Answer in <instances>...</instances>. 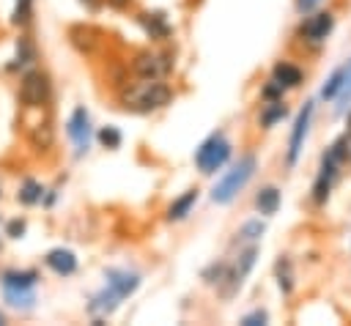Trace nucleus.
Wrapping results in <instances>:
<instances>
[{
	"label": "nucleus",
	"instance_id": "obj_15",
	"mask_svg": "<svg viewBox=\"0 0 351 326\" xmlns=\"http://www.w3.org/2000/svg\"><path fill=\"white\" fill-rule=\"evenodd\" d=\"M104 285L112 288L121 299H126L140 288V274L129 271V268H107L104 271Z\"/></svg>",
	"mask_w": 351,
	"mask_h": 326
},
{
	"label": "nucleus",
	"instance_id": "obj_16",
	"mask_svg": "<svg viewBox=\"0 0 351 326\" xmlns=\"http://www.w3.org/2000/svg\"><path fill=\"white\" fill-rule=\"evenodd\" d=\"M41 282L38 268H5L0 274V288H19V290H36Z\"/></svg>",
	"mask_w": 351,
	"mask_h": 326
},
{
	"label": "nucleus",
	"instance_id": "obj_39",
	"mask_svg": "<svg viewBox=\"0 0 351 326\" xmlns=\"http://www.w3.org/2000/svg\"><path fill=\"white\" fill-rule=\"evenodd\" d=\"M3 323H5V315H3V312H0V326H3Z\"/></svg>",
	"mask_w": 351,
	"mask_h": 326
},
{
	"label": "nucleus",
	"instance_id": "obj_24",
	"mask_svg": "<svg viewBox=\"0 0 351 326\" xmlns=\"http://www.w3.org/2000/svg\"><path fill=\"white\" fill-rule=\"evenodd\" d=\"M3 299L11 310H19V312H27L33 310L36 304V290H19V288H3Z\"/></svg>",
	"mask_w": 351,
	"mask_h": 326
},
{
	"label": "nucleus",
	"instance_id": "obj_20",
	"mask_svg": "<svg viewBox=\"0 0 351 326\" xmlns=\"http://www.w3.org/2000/svg\"><path fill=\"white\" fill-rule=\"evenodd\" d=\"M41 197H44V184L38 178H33V175H25L19 181V186H16V203L30 208V205H38Z\"/></svg>",
	"mask_w": 351,
	"mask_h": 326
},
{
	"label": "nucleus",
	"instance_id": "obj_26",
	"mask_svg": "<svg viewBox=\"0 0 351 326\" xmlns=\"http://www.w3.org/2000/svg\"><path fill=\"white\" fill-rule=\"evenodd\" d=\"M288 115V107H285V101L282 99H274V101H266L263 104V110H261V115H258V123L263 126V129H271L277 121H282Z\"/></svg>",
	"mask_w": 351,
	"mask_h": 326
},
{
	"label": "nucleus",
	"instance_id": "obj_34",
	"mask_svg": "<svg viewBox=\"0 0 351 326\" xmlns=\"http://www.w3.org/2000/svg\"><path fill=\"white\" fill-rule=\"evenodd\" d=\"M282 85L280 82H274V79H269L266 85H263V90H261V99L263 101H274V99H282Z\"/></svg>",
	"mask_w": 351,
	"mask_h": 326
},
{
	"label": "nucleus",
	"instance_id": "obj_6",
	"mask_svg": "<svg viewBox=\"0 0 351 326\" xmlns=\"http://www.w3.org/2000/svg\"><path fill=\"white\" fill-rule=\"evenodd\" d=\"M230 153H233V145H230V140L225 137V131H211V134L197 145V151H195V164H197V170H200L203 175H214L217 170H222V167L228 164Z\"/></svg>",
	"mask_w": 351,
	"mask_h": 326
},
{
	"label": "nucleus",
	"instance_id": "obj_30",
	"mask_svg": "<svg viewBox=\"0 0 351 326\" xmlns=\"http://www.w3.org/2000/svg\"><path fill=\"white\" fill-rule=\"evenodd\" d=\"M343 74H346V66L335 68L332 77L324 82V88H321V99H324V101H332V99L337 96V90H340V85H343Z\"/></svg>",
	"mask_w": 351,
	"mask_h": 326
},
{
	"label": "nucleus",
	"instance_id": "obj_17",
	"mask_svg": "<svg viewBox=\"0 0 351 326\" xmlns=\"http://www.w3.org/2000/svg\"><path fill=\"white\" fill-rule=\"evenodd\" d=\"M69 41L80 55H93L96 47H99V33L93 27H88V25H74L69 30Z\"/></svg>",
	"mask_w": 351,
	"mask_h": 326
},
{
	"label": "nucleus",
	"instance_id": "obj_19",
	"mask_svg": "<svg viewBox=\"0 0 351 326\" xmlns=\"http://www.w3.org/2000/svg\"><path fill=\"white\" fill-rule=\"evenodd\" d=\"M197 197H200V192H197V189H186L184 195H178V197L167 205L165 219H167V222H181V219H186V216L192 214V208H195Z\"/></svg>",
	"mask_w": 351,
	"mask_h": 326
},
{
	"label": "nucleus",
	"instance_id": "obj_9",
	"mask_svg": "<svg viewBox=\"0 0 351 326\" xmlns=\"http://www.w3.org/2000/svg\"><path fill=\"white\" fill-rule=\"evenodd\" d=\"M25 137L33 153H49L55 148V123L47 115V110H38V118L25 126Z\"/></svg>",
	"mask_w": 351,
	"mask_h": 326
},
{
	"label": "nucleus",
	"instance_id": "obj_32",
	"mask_svg": "<svg viewBox=\"0 0 351 326\" xmlns=\"http://www.w3.org/2000/svg\"><path fill=\"white\" fill-rule=\"evenodd\" d=\"M3 233H5L8 238H22V236L27 233V219H25V216H14V219H8L5 227H3Z\"/></svg>",
	"mask_w": 351,
	"mask_h": 326
},
{
	"label": "nucleus",
	"instance_id": "obj_10",
	"mask_svg": "<svg viewBox=\"0 0 351 326\" xmlns=\"http://www.w3.org/2000/svg\"><path fill=\"white\" fill-rule=\"evenodd\" d=\"M313 110H315V104H313V101H304V107L299 110V115H296V121H293L291 140H288V156H285L288 167L296 164V159H299V153H302V148H304V137H307V131H310Z\"/></svg>",
	"mask_w": 351,
	"mask_h": 326
},
{
	"label": "nucleus",
	"instance_id": "obj_27",
	"mask_svg": "<svg viewBox=\"0 0 351 326\" xmlns=\"http://www.w3.org/2000/svg\"><path fill=\"white\" fill-rule=\"evenodd\" d=\"M36 0H14V11H11V25L19 30H27L33 25V8Z\"/></svg>",
	"mask_w": 351,
	"mask_h": 326
},
{
	"label": "nucleus",
	"instance_id": "obj_14",
	"mask_svg": "<svg viewBox=\"0 0 351 326\" xmlns=\"http://www.w3.org/2000/svg\"><path fill=\"white\" fill-rule=\"evenodd\" d=\"M44 266H47L55 277H71V274L77 271L80 260H77L74 249H69V247H52V249L44 255Z\"/></svg>",
	"mask_w": 351,
	"mask_h": 326
},
{
	"label": "nucleus",
	"instance_id": "obj_1",
	"mask_svg": "<svg viewBox=\"0 0 351 326\" xmlns=\"http://www.w3.org/2000/svg\"><path fill=\"white\" fill-rule=\"evenodd\" d=\"M173 99H176V93L165 79H137L134 77L132 82L126 79L118 88V104L134 115H148V112L165 110L167 104H173Z\"/></svg>",
	"mask_w": 351,
	"mask_h": 326
},
{
	"label": "nucleus",
	"instance_id": "obj_28",
	"mask_svg": "<svg viewBox=\"0 0 351 326\" xmlns=\"http://www.w3.org/2000/svg\"><path fill=\"white\" fill-rule=\"evenodd\" d=\"M225 274H228V260H214V263H208L206 268H203V274H200V279L208 285V288H219L222 282H225Z\"/></svg>",
	"mask_w": 351,
	"mask_h": 326
},
{
	"label": "nucleus",
	"instance_id": "obj_18",
	"mask_svg": "<svg viewBox=\"0 0 351 326\" xmlns=\"http://www.w3.org/2000/svg\"><path fill=\"white\" fill-rule=\"evenodd\" d=\"M121 301H123V299H121L112 288H107V285H104V288L90 299L88 310H90V315H93V318H96V315H99V318H107V315H112V312L121 307Z\"/></svg>",
	"mask_w": 351,
	"mask_h": 326
},
{
	"label": "nucleus",
	"instance_id": "obj_13",
	"mask_svg": "<svg viewBox=\"0 0 351 326\" xmlns=\"http://www.w3.org/2000/svg\"><path fill=\"white\" fill-rule=\"evenodd\" d=\"M332 27H335V16H332L329 11H318V14H313V16H307V19L302 22L299 36H302V41L321 44V41L332 33Z\"/></svg>",
	"mask_w": 351,
	"mask_h": 326
},
{
	"label": "nucleus",
	"instance_id": "obj_31",
	"mask_svg": "<svg viewBox=\"0 0 351 326\" xmlns=\"http://www.w3.org/2000/svg\"><path fill=\"white\" fill-rule=\"evenodd\" d=\"M335 101H337V112H346V107H348V101H351V60L346 63V74H343V85H340V90H337V96H335Z\"/></svg>",
	"mask_w": 351,
	"mask_h": 326
},
{
	"label": "nucleus",
	"instance_id": "obj_8",
	"mask_svg": "<svg viewBox=\"0 0 351 326\" xmlns=\"http://www.w3.org/2000/svg\"><path fill=\"white\" fill-rule=\"evenodd\" d=\"M66 137L71 140L74 145V156H85L88 148H90V140H93V126H90V112L88 107H74V112L69 115L66 121Z\"/></svg>",
	"mask_w": 351,
	"mask_h": 326
},
{
	"label": "nucleus",
	"instance_id": "obj_25",
	"mask_svg": "<svg viewBox=\"0 0 351 326\" xmlns=\"http://www.w3.org/2000/svg\"><path fill=\"white\" fill-rule=\"evenodd\" d=\"M274 277H277V288L288 296V293L293 290V279H296L293 263H291L288 255H280V258H277V263H274Z\"/></svg>",
	"mask_w": 351,
	"mask_h": 326
},
{
	"label": "nucleus",
	"instance_id": "obj_36",
	"mask_svg": "<svg viewBox=\"0 0 351 326\" xmlns=\"http://www.w3.org/2000/svg\"><path fill=\"white\" fill-rule=\"evenodd\" d=\"M104 3L115 11H129V5H132V0H104Z\"/></svg>",
	"mask_w": 351,
	"mask_h": 326
},
{
	"label": "nucleus",
	"instance_id": "obj_5",
	"mask_svg": "<svg viewBox=\"0 0 351 326\" xmlns=\"http://www.w3.org/2000/svg\"><path fill=\"white\" fill-rule=\"evenodd\" d=\"M255 260H258V247L255 244L239 247V252L233 255V260H228V274H225V282L217 288V296L225 299V301H230L241 290V285L250 277V271L255 268Z\"/></svg>",
	"mask_w": 351,
	"mask_h": 326
},
{
	"label": "nucleus",
	"instance_id": "obj_37",
	"mask_svg": "<svg viewBox=\"0 0 351 326\" xmlns=\"http://www.w3.org/2000/svg\"><path fill=\"white\" fill-rule=\"evenodd\" d=\"M80 3H82L88 11H99V8L104 5V0H80Z\"/></svg>",
	"mask_w": 351,
	"mask_h": 326
},
{
	"label": "nucleus",
	"instance_id": "obj_33",
	"mask_svg": "<svg viewBox=\"0 0 351 326\" xmlns=\"http://www.w3.org/2000/svg\"><path fill=\"white\" fill-rule=\"evenodd\" d=\"M239 323H241V326H263V323H269V312H266V310H252V312L241 315Z\"/></svg>",
	"mask_w": 351,
	"mask_h": 326
},
{
	"label": "nucleus",
	"instance_id": "obj_12",
	"mask_svg": "<svg viewBox=\"0 0 351 326\" xmlns=\"http://www.w3.org/2000/svg\"><path fill=\"white\" fill-rule=\"evenodd\" d=\"M137 25L145 30V36L151 41H167L173 36V25L165 16V11H140L137 14Z\"/></svg>",
	"mask_w": 351,
	"mask_h": 326
},
{
	"label": "nucleus",
	"instance_id": "obj_40",
	"mask_svg": "<svg viewBox=\"0 0 351 326\" xmlns=\"http://www.w3.org/2000/svg\"><path fill=\"white\" fill-rule=\"evenodd\" d=\"M0 200H3V189H0Z\"/></svg>",
	"mask_w": 351,
	"mask_h": 326
},
{
	"label": "nucleus",
	"instance_id": "obj_23",
	"mask_svg": "<svg viewBox=\"0 0 351 326\" xmlns=\"http://www.w3.org/2000/svg\"><path fill=\"white\" fill-rule=\"evenodd\" d=\"M302 68L299 66H293V63H288V60H280L277 66H274V71H271V79L274 82H280L282 88H299L302 85Z\"/></svg>",
	"mask_w": 351,
	"mask_h": 326
},
{
	"label": "nucleus",
	"instance_id": "obj_22",
	"mask_svg": "<svg viewBox=\"0 0 351 326\" xmlns=\"http://www.w3.org/2000/svg\"><path fill=\"white\" fill-rule=\"evenodd\" d=\"M266 233V225L261 219H247L244 225H239V230L233 233V247H247V244H258V238Z\"/></svg>",
	"mask_w": 351,
	"mask_h": 326
},
{
	"label": "nucleus",
	"instance_id": "obj_38",
	"mask_svg": "<svg viewBox=\"0 0 351 326\" xmlns=\"http://www.w3.org/2000/svg\"><path fill=\"white\" fill-rule=\"evenodd\" d=\"M346 126H348V134H351V110H348V118H346Z\"/></svg>",
	"mask_w": 351,
	"mask_h": 326
},
{
	"label": "nucleus",
	"instance_id": "obj_29",
	"mask_svg": "<svg viewBox=\"0 0 351 326\" xmlns=\"http://www.w3.org/2000/svg\"><path fill=\"white\" fill-rule=\"evenodd\" d=\"M96 140H99V145H101V148L115 151V148H121L123 134H121V129H118V126H101V129L96 131Z\"/></svg>",
	"mask_w": 351,
	"mask_h": 326
},
{
	"label": "nucleus",
	"instance_id": "obj_2",
	"mask_svg": "<svg viewBox=\"0 0 351 326\" xmlns=\"http://www.w3.org/2000/svg\"><path fill=\"white\" fill-rule=\"evenodd\" d=\"M52 96H55V85H52V77L47 68L33 66L19 74L16 101L22 110H49Z\"/></svg>",
	"mask_w": 351,
	"mask_h": 326
},
{
	"label": "nucleus",
	"instance_id": "obj_11",
	"mask_svg": "<svg viewBox=\"0 0 351 326\" xmlns=\"http://www.w3.org/2000/svg\"><path fill=\"white\" fill-rule=\"evenodd\" d=\"M33 66H38V47H36V41H33V36L27 30H19L14 60L5 66V71L8 74H22V71H27Z\"/></svg>",
	"mask_w": 351,
	"mask_h": 326
},
{
	"label": "nucleus",
	"instance_id": "obj_7",
	"mask_svg": "<svg viewBox=\"0 0 351 326\" xmlns=\"http://www.w3.org/2000/svg\"><path fill=\"white\" fill-rule=\"evenodd\" d=\"M126 68L137 79H165L173 71V55L170 52H156V49H140L126 63Z\"/></svg>",
	"mask_w": 351,
	"mask_h": 326
},
{
	"label": "nucleus",
	"instance_id": "obj_3",
	"mask_svg": "<svg viewBox=\"0 0 351 326\" xmlns=\"http://www.w3.org/2000/svg\"><path fill=\"white\" fill-rule=\"evenodd\" d=\"M348 162V134H343L340 140L332 142V148L321 156V167H318V175H315V184H313V203L315 205H324L340 178V167Z\"/></svg>",
	"mask_w": 351,
	"mask_h": 326
},
{
	"label": "nucleus",
	"instance_id": "obj_4",
	"mask_svg": "<svg viewBox=\"0 0 351 326\" xmlns=\"http://www.w3.org/2000/svg\"><path fill=\"white\" fill-rule=\"evenodd\" d=\"M255 170H258L255 153H241V156L222 173V178L211 186V200L219 203V205H228L230 200H236V195L250 184V178L255 175Z\"/></svg>",
	"mask_w": 351,
	"mask_h": 326
},
{
	"label": "nucleus",
	"instance_id": "obj_35",
	"mask_svg": "<svg viewBox=\"0 0 351 326\" xmlns=\"http://www.w3.org/2000/svg\"><path fill=\"white\" fill-rule=\"evenodd\" d=\"M318 3H321V0H296V11H299V14H310Z\"/></svg>",
	"mask_w": 351,
	"mask_h": 326
},
{
	"label": "nucleus",
	"instance_id": "obj_21",
	"mask_svg": "<svg viewBox=\"0 0 351 326\" xmlns=\"http://www.w3.org/2000/svg\"><path fill=\"white\" fill-rule=\"evenodd\" d=\"M280 189L274 186V184H269V186H261L258 189V195H255V208H258V214H263V216H271V214H277V208H280Z\"/></svg>",
	"mask_w": 351,
	"mask_h": 326
}]
</instances>
